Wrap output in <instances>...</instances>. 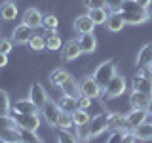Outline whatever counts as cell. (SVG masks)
Masks as SVG:
<instances>
[{"mask_svg": "<svg viewBox=\"0 0 152 143\" xmlns=\"http://www.w3.org/2000/svg\"><path fill=\"white\" fill-rule=\"evenodd\" d=\"M10 109H12V103H10L8 95L0 92V114H10Z\"/></svg>", "mask_w": 152, "mask_h": 143, "instance_id": "obj_35", "label": "cell"}, {"mask_svg": "<svg viewBox=\"0 0 152 143\" xmlns=\"http://www.w3.org/2000/svg\"><path fill=\"white\" fill-rule=\"evenodd\" d=\"M80 55H82V50H80L78 40H66L61 46V57H63V61H76Z\"/></svg>", "mask_w": 152, "mask_h": 143, "instance_id": "obj_8", "label": "cell"}, {"mask_svg": "<svg viewBox=\"0 0 152 143\" xmlns=\"http://www.w3.org/2000/svg\"><path fill=\"white\" fill-rule=\"evenodd\" d=\"M127 90V82H126V78H124L122 74H114L110 80L107 82V86L103 88V95H104V99H116V97H120V95L124 94Z\"/></svg>", "mask_w": 152, "mask_h": 143, "instance_id": "obj_2", "label": "cell"}, {"mask_svg": "<svg viewBox=\"0 0 152 143\" xmlns=\"http://www.w3.org/2000/svg\"><path fill=\"white\" fill-rule=\"evenodd\" d=\"M38 111H40V109L31 101V97L19 99V101H15L12 105V109H10V113H17V114H34Z\"/></svg>", "mask_w": 152, "mask_h": 143, "instance_id": "obj_12", "label": "cell"}, {"mask_svg": "<svg viewBox=\"0 0 152 143\" xmlns=\"http://www.w3.org/2000/svg\"><path fill=\"white\" fill-rule=\"evenodd\" d=\"M116 74V59H107L103 61L101 65H97V69L93 71V80L97 82L101 88H104L107 86V82L112 78V76Z\"/></svg>", "mask_w": 152, "mask_h": 143, "instance_id": "obj_1", "label": "cell"}, {"mask_svg": "<svg viewBox=\"0 0 152 143\" xmlns=\"http://www.w3.org/2000/svg\"><path fill=\"white\" fill-rule=\"evenodd\" d=\"M84 6L88 10H95V8H107V0H84Z\"/></svg>", "mask_w": 152, "mask_h": 143, "instance_id": "obj_38", "label": "cell"}, {"mask_svg": "<svg viewBox=\"0 0 152 143\" xmlns=\"http://www.w3.org/2000/svg\"><path fill=\"white\" fill-rule=\"evenodd\" d=\"M44 38H46V50H50V52H57V50H61V46H63L61 36L57 35L55 31H48Z\"/></svg>", "mask_w": 152, "mask_h": 143, "instance_id": "obj_24", "label": "cell"}, {"mask_svg": "<svg viewBox=\"0 0 152 143\" xmlns=\"http://www.w3.org/2000/svg\"><path fill=\"white\" fill-rule=\"evenodd\" d=\"M19 137H21V143H42V139L36 136V132L21 130V128H19Z\"/></svg>", "mask_w": 152, "mask_h": 143, "instance_id": "obj_30", "label": "cell"}, {"mask_svg": "<svg viewBox=\"0 0 152 143\" xmlns=\"http://www.w3.org/2000/svg\"><path fill=\"white\" fill-rule=\"evenodd\" d=\"M42 111V116L46 118V122L50 124L51 128H55V122H57V116H59V113H61V107H59V103H53L50 99L44 107L40 109Z\"/></svg>", "mask_w": 152, "mask_h": 143, "instance_id": "obj_11", "label": "cell"}, {"mask_svg": "<svg viewBox=\"0 0 152 143\" xmlns=\"http://www.w3.org/2000/svg\"><path fill=\"white\" fill-rule=\"evenodd\" d=\"M42 27H44L46 31H55V29L59 27V19L55 15H51V13H46L44 19H42Z\"/></svg>", "mask_w": 152, "mask_h": 143, "instance_id": "obj_32", "label": "cell"}, {"mask_svg": "<svg viewBox=\"0 0 152 143\" xmlns=\"http://www.w3.org/2000/svg\"><path fill=\"white\" fill-rule=\"evenodd\" d=\"M150 124H152V122H150Z\"/></svg>", "mask_w": 152, "mask_h": 143, "instance_id": "obj_46", "label": "cell"}, {"mask_svg": "<svg viewBox=\"0 0 152 143\" xmlns=\"http://www.w3.org/2000/svg\"><path fill=\"white\" fill-rule=\"evenodd\" d=\"M91 101H93L91 97L80 94L78 97H76V107H78V109H86V111H88V107H91Z\"/></svg>", "mask_w": 152, "mask_h": 143, "instance_id": "obj_37", "label": "cell"}, {"mask_svg": "<svg viewBox=\"0 0 152 143\" xmlns=\"http://www.w3.org/2000/svg\"><path fill=\"white\" fill-rule=\"evenodd\" d=\"M34 29H31V27H27L25 23H21V25H17L15 29L12 31V42L13 44H28V40L32 38V35H34Z\"/></svg>", "mask_w": 152, "mask_h": 143, "instance_id": "obj_9", "label": "cell"}, {"mask_svg": "<svg viewBox=\"0 0 152 143\" xmlns=\"http://www.w3.org/2000/svg\"><path fill=\"white\" fill-rule=\"evenodd\" d=\"M55 128H59V130H72V128H74L72 113H65V111H61V113H59V116H57Z\"/></svg>", "mask_w": 152, "mask_h": 143, "instance_id": "obj_27", "label": "cell"}, {"mask_svg": "<svg viewBox=\"0 0 152 143\" xmlns=\"http://www.w3.org/2000/svg\"><path fill=\"white\" fill-rule=\"evenodd\" d=\"M146 71H150V73H152V59H150V63H148V67H146Z\"/></svg>", "mask_w": 152, "mask_h": 143, "instance_id": "obj_44", "label": "cell"}, {"mask_svg": "<svg viewBox=\"0 0 152 143\" xmlns=\"http://www.w3.org/2000/svg\"><path fill=\"white\" fill-rule=\"evenodd\" d=\"M129 105H131V109H148L152 105V95L145 94V92H131Z\"/></svg>", "mask_w": 152, "mask_h": 143, "instance_id": "obj_13", "label": "cell"}, {"mask_svg": "<svg viewBox=\"0 0 152 143\" xmlns=\"http://www.w3.org/2000/svg\"><path fill=\"white\" fill-rule=\"evenodd\" d=\"M93 21L89 19L88 13H84V15H78L76 17V21H74V31L78 32V35H84V32H93Z\"/></svg>", "mask_w": 152, "mask_h": 143, "instance_id": "obj_21", "label": "cell"}, {"mask_svg": "<svg viewBox=\"0 0 152 143\" xmlns=\"http://www.w3.org/2000/svg\"><path fill=\"white\" fill-rule=\"evenodd\" d=\"M131 133L135 136V139L141 141H152V124L150 122H142L131 128Z\"/></svg>", "mask_w": 152, "mask_h": 143, "instance_id": "obj_20", "label": "cell"}, {"mask_svg": "<svg viewBox=\"0 0 152 143\" xmlns=\"http://www.w3.org/2000/svg\"><path fill=\"white\" fill-rule=\"evenodd\" d=\"M120 137H122V132H110L107 143H120Z\"/></svg>", "mask_w": 152, "mask_h": 143, "instance_id": "obj_41", "label": "cell"}, {"mask_svg": "<svg viewBox=\"0 0 152 143\" xmlns=\"http://www.w3.org/2000/svg\"><path fill=\"white\" fill-rule=\"evenodd\" d=\"M78 44L82 54H93L97 50V38H95L93 32H84V35L78 36Z\"/></svg>", "mask_w": 152, "mask_h": 143, "instance_id": "obj_16", "label": "cell"}, {"mask_svg": "<svg viewBox=\"0 0 152 143\" xmlns=\"http://www.w3.org/2000/svg\"><path fill=\"white\" fill-rule=\"evenodd\" d=\"M126 128H127L126 114H120V113L108 114V132H126Z\"/></svg>", "mask_w": 152, "mask_h": 143, "instance_id": "obj_18", "label": "cell"}, {"mask_svg": "<svg viewBox=\"0 0 152 143\" xmlns=\"http://www.w3.org/2000/svg\"><path fill=\"white\" fill-rule=\"evenodd\" d=\"M12 128H17L12 114H0V130H12Z\"/></svg>", "mask_w": 152, "mask_h": 143, "instance_id": "obj_34", "label": "cell"}, {"mask_svg": "<svg viewBox=\"0 0 152 143\" xmlns=\"http://www.w3.org/2000/svg\"><path fill=\"white\" fill-rule=\"evenodd\" d=\"M59 107H61V111H65V113H74L76 109V97H70V95H63V97L59 99Z\"/></svg>", "mask_w": 152, "mask_h": 143, "instance_id": "obj_29", "label": "cell"}, {"mask_svg": "<svg viewBox=\"0 0 152 143\" xmlns=\"http://www.w3.org/2000/svg\"><path fill=\"white\" fill-rule=\"evenodd\" d=\"M108 114L110 113H99L95 114V116L89 120V124L86 128H88V132H86V136L88 137H99L101 133H104L108 130Z\"/></svg>", "mask_w": 152, "mask_h": 143, "instance_id": "obj_3", "label": "cell"}, {"mask_svg": "<svg viewBox=\"0 0 152 143\" xmlns=\"http://www.w3.org/2000/svg\"><path fill=\"white\" fill-rule=\"evenodd\" d=\"M122 4H124V0H107V8L110 12H120Z\"/></svg>", "mask_w": 152, "mask_h": 143, "instance_id": "obj_39", "label": "cell"}, {"mask_svg": "<svg viewBox=\"0 0 152 143\" xmlns=\"http://www.w3.org/2000/svg\"><path fill=\"white\" fill-rule=\"evenodd\" d=\"M91 120V116H89V113L86 111V109H76L72 113V122L76 128H86Z\"/></svg>", "mask_w": 152, "mask_h": 143, "instance_id": "obj_26", "label": "cell"}, {"mask_svg": "<svg viewBox=\"0 0 152 143\" xmlns=\"http://www.w3.org/2000/svg\"><path fill=\"white\" fill-rule=\"evenodd\" d=\"M107 31H110V32H120L124 27H126V21H124V17H122V12H110L108 13V17H107Z\"/></svg>", "mask_w": 152, "mask_h": 143, "instance_id": "obj_17", "label": "cell"}, {"mask_svg": "<svg viewBox=\"0 0 152 143\" xmlns=\"http://www.w3.org/2000/svg\"><path fill=\"white\" fill-rule=\"evenodd\" d=\"M88 15L93 21V25H104L107 23V8H95V10H88Z\"/></svg>", "mask_w": 152, "mask_h": 143, "instance_id": "obj_28", "label": "cell"}, {"mask_svg": "<svg viewBox=\"0 0 152 143\" xmlns=\"http://www.w3.org/2000/svg\"><path fill=\"white\" fill-rule=\"evenodd\" d=\"M61 92H63V95H70V97H78L80 95V88H78V80L74 78V76H70L66 82L61 86Z\"/></svg>", "mask_w": 152, "mask_h": 143, "instance_id": "obj_25", "label": "cell"}, {"mask_svg": "<svg viewBox=\"0 0 152 143\" xmlns=\"http://www.w3.org/2000/svg\"><path fill=\"white\" fill-rule=\"evenodd\" d=\"M13 46H15V44L12 42V38H2V36H0V54L8 55L10 52L13 50Z\"/></svg>", "mask_w": 152, "mask_h": 143, "instance_id": "obj_36", "label": "cell"}, {"mask_svg": "<svg viewBox=\"0 0 152 143\" xmlns=\"http://www.w3.org/2000/svg\"><path fill=\"white\" fill-rule=\"evenodd\" d=\"M19 15V10H17V4L13 0H6V2L0 4V17L4 21H13Z\"/></svg>", "mask_w": 152, "mask_h": 143, "instance_id": "obj_19", "label": "cell"}, {"mask_svg": "<svg viewBox=\"0 0 152 143\" xmlns=\"http://www.w3.org/2000/svg\"><path fill=\"white\" fill-rule=\"evenodd\" d=\"M2 143H17V141H2Z\"/></svg>", "mask_w": 152, "mask_h": 143, "instance_id": "obj_45", "label": "cell"}, {"mask_svg": "<svg viewBox=\"0 0 152 143\" xmlns=\"http://www.w3.org/2000/svg\"><path fill=\"white\" fill-rule=\"evenodd\" d=\"M13 116V120H15L17 128H21V130H28V132H36L38 128H40V116H38V113L34 114H17V113H10Z\"/></svg>", "mask_w": 152, "mask_h": 143, "instance_id": "obj_5", "label": "cell"}, {"mask_svg": "<svg viewBox=\"0 0 152 143\" xmlns=\"http://www.w3.org/2000/svg\"><path fill=\"white\" fill-rule=\"evenodd\" d=\"M70 74L66 69H61V67H57V69H53L51 71V74H50V82H51V86H55V88H61L66 80L70 78Z\"/></svg>", "mask_w": 152, "mask_h": 143, "instance_id": "obj_22", "label": "cell"}, {"mask_svg": "<svg viewBox=\"0 0 152 143\" xmlns=\"http://www.w3.org/2000/svg\"><path fill=\"white\" fill-rule=\"evenodd\" d=\"M57 141L59 143H78V137L72 136L70 130H59L57 128Z\"/></svg>", "mask_w": 152, "mask_h": 143, "instance_id": "obj_31", "label": "cell"}, {"mask_svg": "<svg viewBox=\"0 0 152 143\" xmlns=\"http://www.w3.org/2000/svg\"><path fill=\"white\" fill-rule=\"evenodd\" d=\"M6 65H8V55L6 54H0V69H4Z\"/></svg>", "mask_w": 152, "mask_h": 143, "instance_id": "obj_43", "label": "cell"}, {"mask_svg": "<svg viewBox=\"0 0 152 143\" xmlns=\"http://www.w3.org/2000/svg\"><path fill=\"white\" fill-rule=\"evenodd\" d=\"M135 2H137V4H139V6H141V8H145V10H148V6H150V4H152V0H135Z\"/></svg>", "mask_w": 152, "mask_h": 143, "instance_id": "obj_42", "label": "cell"}, {"mask_svg": "<svg viewBox=\"0 0 152 143\" xmlns=\"http://www.w3.org/2000/svg\"><path fill=\"white\" fill-rule=\"evenodd\" d=\"M148 116H150L148 109H131V111L126 114V122H127V126L133 128V126H137V124L146 122Z\"/></svg>", "mask_w": 152, "mask_h": 143, "instance_id": "obj_15", "label": "cell"}, {"mask_svg": "<svg viewBox=\"0 0 152 143\" xmlns=\"http://www.w3.org/2000/svg\"><path fill=\"white\" fill-rule=\"evenodd\" d=\"M23 23H25L27 27H31V29H38V27H42V19H44V13L40 12V10H36V8H27L25 12H23Z\"/></svg>", "mask_w": 152, "mask_h": 143, "instance_id": "obj_10", "label": "cell"}, {"mask_svg": "<svg viewBox=\"0 0 152 143\" xmlns=\"http://www.w3.org/2000/svg\"><path fill=\"white\" fill-rule=\"evenodd\" d=\"M78 88H80V94L82 95H88L91 99H99L103 95V88L93 80V76H84L78 82Z\"/></svg>", "mask_w": 152, "mask_h": 143, "instance_id": "obj_6", "label": "cell"}, {"mask_svg": "<svg viewBox=\"0 0 152 143\" xmlns=\"http://www.w3.org/2000/svg\"><path fill=\"white\" fill-rule=\"evenodd\" d=\"M28 97H31V101L34 103L38 109H42L48 101H50V97H48V92L44 90V86H42L40 82H32V84H31Z\"/></svg>", "mask_w": 152, "mask_h": 143, "instance_id": "obj_7", "label": "cell"}, {"mask_svg": "<svg viewBox=\"0 0 152 143\" xmlns=\"http://www.w3.org/2000/svg\"><path fill=\"white\" fill-rule=\"evenodd\" d=\"M122 17L126 21V25H142L150 19L148 10H142V12H122Z\"/></svg>", "mask_w": 152, "mask_h": 143, "instance_id": "obj_14", "label": "cell"}, {"mask_svg": "<svg viewBox=\"0 0 152 143\" xmlns=\"http://www.w3.org/2000/svg\"><path fill=\"white\" fill-rule=\"evenodd\" d=\"M137 139H135V136H133L131 132H122V137H120V143H135Z\"/></svg>", "mask_w": 152, "mask_h": 143, "instance_id": "obj_40", "label": "cell"}, {"mask_svg": "<svg viewBox=\"0 0 152 143\" xmlns=\"http://www.w3.org/2000/svg\"><path fill=\"white\" fill-rule=\"evenodd\" d=\"M28 46H31V50L40 52V50H44V48H46V38L42 36V35H32V38L28 40Z\"/></svg>", "mask_w": 152, "mask_h": 143, "instance_id": "obj_33", "label": "cell"}, {"mask_svg": "<svg viewBox=\"0 0 152 143\" xmlns=\"http://www.w3.org/2000/svg\"><path fill=\"white\" fill-rule=\"evenodd\" d=\"M152 59V42H148V44H145L141 48L139 52H137V67H141V69H146Z\"/></svg>", "mask_w": 152, "mask_h": 143, "instance_id": "obj_23", "label": "cell"}, {"mask_svg": "<svg viewBox=\"0 0 152 143\" xmlns=\"http://www.w3.org/2000/svg\"><path fill=\"white\" fill-rule=\"evenodd\" d=\"M131 90L133 92H145L152 95V73L150 71H139L131 78Z\"/></svg>", "mask_w": 152, "mask_h": 143, "instance_id": "obj_4", "label": "cell"}]
</instances>
